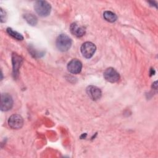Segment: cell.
I'll list each match as a JSON object with an SVG mask.
<instances>
[{
  "instance_id": "cell-1",
  "label": "cell",
  "mask_w": 158,
  "mask_h": 158,
  "mask_svg": "<svg viewBox=\"0 0 158 158\" xmlns=\"http://www.w3.org/2000/svg\"><path fill=\"white\" fill-rule=\"evenodd\" d=\"M56 44L59 51L65 52L70 48L72 46V40L67 35L60 34L56 39Z\"/></svg>"
},
{
  "instance_id": "cell-2",
  "label": "cell",
  "mask_w": 158,
  "mask_h": 158,
  "mask_svg": "<svg viewBox=\"0 0 158 158\" xmlns=\"http://www.w3.org/2000/svg\"><path fill=\"white\" fill-rule=\"evenodd\" d=\"M34 9L40 16L46 17L50 14L51 7L46 1H37L35 3Z\"/></svg>"
},
{
  "instance_id": "cell-3",
  "label": "cell",
  "mask_w": 158,
  "mask_h": 158,
  "mask_svg": "<svg viewBox=\"0 0 158 158\" xmlns=\"http://www.w3.org/2000/svg\"><path fill=\"white\" fill-rule=\"evenodd\" d=\"M96 48L94 44L91 42H85L84 43L80 48L81 52L83 56L87 59L91 58L94 54Z\"/></svg>"
},
{
  "instance_id": "cell-4",
  "label": "cell",
  "mask_w": 158,
  "mask_h": 158,
  "mask_svg": "<svg viewBox=\"0 0 158 158\" xmlns=\"http://www.w3.org/2000/svg\"><path fill=\"white\" fill-rule=\"evenodd\" d=\"M105 80L110 83H115L120 79L119 73L112 67L106 69L103 73Z\"/></svg>"
},
{
  "instance_id": "cell-5",
  "label": "cell",
  "mask_w": 158,
  "mask_h": 158,
  "mask_svg": "<svg viewBox=\"0 0 158 158\" xmlns=\"http://www.w3.org/2000/svg\"><path fill=\"white\" fill-rule=\"evenodd\" d=\"M13 106V99L12 96L8 93H2L1 99V110L7 111Z\"/></svg>"
},
{
  "instance_id": "cell-6",
  "label": "cell",
  "mask_w": 158,
  "mask_h": 158,
  "mask_svg": "<svg viewBox=\"0 0 158 158\" xmlns=\"http://www.w3.org/2000/svg\"><path fill=\"white\" fill-rule=\"evenodd\" d=\"M8 124L12 129H20L23 124V118L19 114H13L9 118Z\"/></svg>"
},
{
  "instance_id": "cell-7",
  "label": "cell",
  "mask_w": 158,
  "mask_h": 158,
  "mask_svg": "<svg viewBox=\"0 0 158 158\" xmlns=\"http://www.w3.org/2000/svg\"><path fill=\"white\" fill-rule=\"evenodd\" d=\"M82 69V64L78 59H72L67 64L68 70L73 74L79 73Z\"/></svg>"
},
{
  "instance_id": "cell-8",
  "label": "cell",
  "mask_w": 158,
  "mask_h": 158,
  "mask_svg": "<svg viewBox=\"0 0 158 158\" xmlns=\"http://www.w3.org/2000/svg\"><path fill=\"white\" fill-rule=\"evenodd\" d=\"M86 93L89 97L93 100H98L101 97V91L97 86L90 85L86 88Z\"/></svg>"
},
{
  "instance_id": "cell-9",
  "label": "cell",
  "mask_w": 158,
  "mask_h": 158,
  "mask_svg": "<svg viewBox=\"0 0 158 158\" xmlns=\"http://www.w3.org/2000/svg\"><path fill=\"white\" fill-rule=\"evenodd\" d=\"M71 33L77 37H81L85 34V28L76 23H73L70 27Z\"/></svg>"
},
{
  "instance_id": "cell-10",
  "label": "cell",
  "mask_w": 158,
  "mask_h": 158,
  "mask_svg": "<svg viewBox=\"0 0 158 158\" xmlns=\"http://www.w3.org/2000/svg\"><path fill=\"white\" fill-rule=\"evenodd\" d=\"M22 62V59L16 54L12 55V63H13V70L14 75H16L18 73L19 69L20 67L21 63Z\"/></svg>"
},
{
  "instance_id": "cell-11",
  "label": "cell",
  "mask_w": 158,
  "mask_h": 158,
  "mask_svg": "<svg viewBox=\"0 0 158 158\" xmlns=\"http://www.w3.org/2000/svg\"><path fill=\"white\" fill-rule=\"evenodd\" d=\"M103 17L106 21L109 22H114L117 19L116 14L111 11H109V10L105 11L103 13Z\"/></svg>"
},
{
  "instance_id": "cell-12",
  "label": "cell",
  "mask_w": 158,
  "mask_h": 158,
  "mask_svg": "<svg viewBox=\"0 0 158 158\" xmlns=\"http://www.w3.org/2000/svg\"><path fill=\"white\" fill-rule=\"evenodd\" d=\"M24 18L26 21L31 25H35L37 23L38 20L35 15L32 14H26L24 15Z\"/></svg>"
},
{
  "instance_id": "cell-13",
  "label": "cell",
  "mask_w": 158,
  "mask_h": 158,
  "mask_svg": "<svg viewBox=\"0 0 158 158\" xmlns=\"http://www.w3.org/2000/svg\"><path fill=\"white\" fill-rule=\"evenodd\" d=\"M7 32L9 35L12 36L13 38L18 40H22L23 39V36L19 33H18L16 31H14L11 28H7Z\"/></svg>"
},
{
  "instance_id": "cell-14",
  "label": "cell",
  "mask_w": 158,
  "mask_h": 158,
  "mask_svg": "<svg viewBox=\"0 0 158 158\" xmlns=\"http://www.w3.org/2000/svg\"><path fill=\"white\" fill-rule=\"evenodd\" d=\"M6 12L3 10L1 8V22H4L6 21Z\"/></svg>"
}]
</instances>
